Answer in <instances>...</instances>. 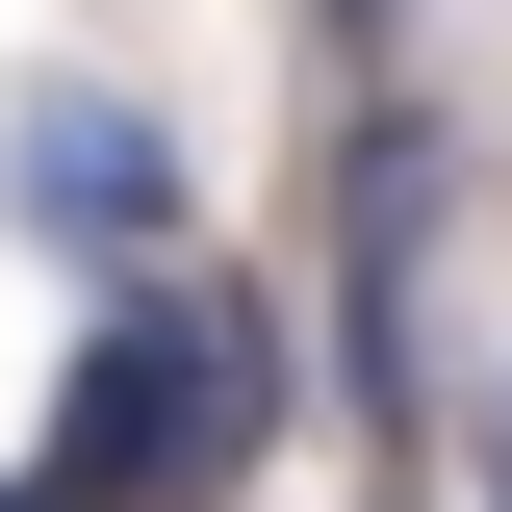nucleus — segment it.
<instances>
[{
    "instance_id": "7ed1b4c3",
    "label": "nucleus",
    "mask_w": 512,
    "mask_h": 512,
    "mask_svg": "<svg viewBox=\"0 0 512 512\" xmlns=\"http://www.w3.org/2000/svg\"><path fill=\"white\" fill-rule=\"evenodd\" d=\"M0 231L77 256V282H180V128L128 77H26L0 103Z\"/></svg>"
},
{
    "instance_id": "f257e3e1",
    "label": "nucleus",
    "mask_w": 512,
    "mask_h": 512,
    "mask_svg": "<svg viewBox=\"0 0 512 512\" xmlns=\"http://www.w3.org/2000/svg\"><path fill=\"white\" fill-rule=\"evenodd\" d=\"M282 410H308V333H282V282H103L77 308V359H52V487L77 512H231L256 461H282Z\"/></svg>"
},
{
    "instance_id": "20e7f679",
    "label": "nucleus",
    "mask_w": 512,
    "mask_h": 512,
    "mask_svg": "<svg viewBox=\"0 0 512 512\" xmlns=\"http://www.w3.org/2000/svg\"><path fill=\"white\" fill-rule=\"evenodd\" d=\"M461 487H487V512H512V359H487V384H461Z\"/></svg>"
},
{
    "instance_id": "f03ea898",
    "label": "nucleus",
    "mask_w": 512,
    "mask_h": 512,
    "mask_svg": "<svg viewBox=\"0 0 512 512\" xmlns=\"http://www.w3.org/2000/svg\"><path fill=\"white\" fill-rule=\"evenodd\" d=\"M333 359H359L384 512H410L436 487V103H359L333 128Z\"/></svg>"
},
{
    "instance_id": "423d86ee",
    "label": "nucleus",
    "mask_w": 512,
    "mask_h": 512,
    "mask_svg": "<svg viewBox=\"0 0 512 512\" xmlns=\"http://www.w3.org/2000/svg\"><path fill=\"white\" fill-rule=\"evenodd\" d=\"M333 52H384V0H333Z\"/></svg>"
},
{
    "instance_id": "39448f33",
    "label": "nucleus",
    "mask_w": 512,
    "mask_h": 512,
    "mask_svg": "<svg viewBox=\"0 0 512 512\" xmlns=\"http://www.w3.org/2000/svg\"><path fill=\"white\" fill-rule=\"evenodd\" d=\"M0 512H77V487H52V461H0Z\"/></svg>"
}]
</instances>
